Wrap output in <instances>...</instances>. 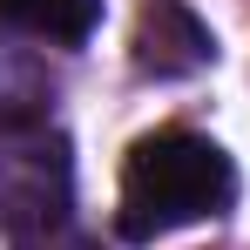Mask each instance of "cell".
<instances>
[{
  "label": "cell",
  "instance_id": "cell-3",
  "mask_svg": "<svg viewBox=\"0 0 250 250\" xmlns=\"http://www.w3.org/2000/svg\"><path fill=\"white\" fill-rule=\"evenodd\" d=\"M128 47H135V68L156 75V82L196 75V68H209V54H216L203 14H196L189 0H142V14H135V41H128Z\"/></svg>",
  "mask_w": 250,
  "mask_h": 250
},
{
  "label": "cell",
  "instance_id": "cell-2",
  "mask_svg": "<svg viewBox=\"0 0 250 250\" xmlns=\"http://www.w3.org/2000/svg\"><path fill=\"white\" fill-rule=\"evenodd\" d=\"M68 189H75V163L61 135L47 128L0 135V230L7 237L68 223Z\"/></svg>",
  "mask_w": 250,
  "mask_h": 250
},
{
  "label": "cell",
  "instance_id": "cell-6",
  "mask_svg": "<svg viewBox=\"0 0 250 250\" xmlns=\"http://www.w3.org/2000/svg\"><path fill=\"white\" fill-rule=\"evenodd\" d=\"M14 250H102V244H95V237H82L75 223H47V230L14 237Z\"/></svg>",
  "mask_w": 250,
  "mask_h": 250
},
{
  "label": "cell",
  "instance_id": "cell-5",
  "mask_svg": "<svg viewBox=\"0 0 250 250\" xmlns=\"http://www.w3.org/2000/svg\"><path fill=\"white\" fill-rule=\"evenodd\" d=\"M102 21V0H0V27L27 34V41H54V47H82Z\"/></svg>",
  "mask_w": 250,
  "mask_h": 250
},
{
  "label": "cell",
  "instance_id": "cell-1",
  "mask_svg": "<svg viewBox=\"0 0 250 250\" xmlns=\"http://www.w3.org/2000/svg\"><path fill=\"white\" fill-rule=\"evenodd\" d=\"M230 203H237V163L209 135L156 128L122 163V209H115V223L135 244H156V237L183 230V223L223 216Z\"/></svg>",
  "mask_w": 250,
  "mask_h": 250
},
{
  "label": "cell",
  "instance_id": "cell-4",
  "mask_svg": "<svg viewBox=\"0 0 250 250\" xmlns=\"http://www.w3.org/2000/svg\"><path fill=\"white\" fill-rule=\"evenodd\" d=\"M54 108V68L34 47L0 41V135H27Z\"/></svg>",
  "mask_w": 250,
  "mask_h": 250
}]
</instances>
